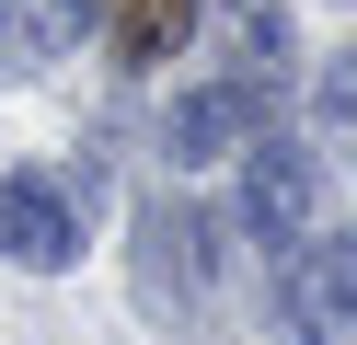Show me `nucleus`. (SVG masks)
<instances>
[{
  "instance_id": "7",
  "label": "nucleus",
  "mask_w": 357,
  "mask_h": 345,
  "mask_svg": "<svg viewBox=\"0 0 357 345\" xmlns=\"http://www.w3.org/2000/svg\"><path fill=\"white\" fill-rule=\"evenodd\" d=\"M311 127H323V138H357V46L323 69V92H311Z\"/></svg>"
},
{
  "instance_id": "8",
  "label": "nucleus",
  "mask_w": 357,
  "mask_h": 345,
  "mask_svg": "<svg viewBox=\"0 0 357 345\" xmlns=\"http://www.w3.org/2000/svg\"><path fill=\"white\" fill-rule=\"evenodd\" d=\"M0 58H24V35H12V12H0Z\"/></svg>"
},
{
  "instance_id": "6",
  "label": "nucleus",
  "mask_w": 357,
  "mask_h": 345,
  "mask_svg": "<svg viewBox=\"0 0 357 345\" xmlns=\"http://www.w3.org/2000/svg\"><path fill=\"white\" fill-rule=\"evenodd\" d=\"M104 23H116V46H127V69H162L173 46L196 35V0H116V12H104Z\"/></svg>"
},
{
  "instance_id": "4",
  "label": "nucleus",
  "mask_w": 357,
  "mask_h": 345,
  "mask_svg": "<svg viewBox=\"0 0 357 345\" xmlns=\"http://www.w3.org/2000/svg\"><path fill=\"white\" fill-rule=\"evenodd\" d=\"M254 138H265V92H242V81H208L173 104V161H231Z\"/></svg>"
},
{
  "instance_id": "2",
  "label": "nucleus",
  "mask_w": 357,
  "mask_h": 345,
  "mask_svg": "<svg viewBox=\"0 0 357 345\" xmlns=\"http://www.w3.org/2000/svg\"><path fill=\"white\" fill-rule=\"evenodd\" d=\"M0 253H12L24 276H58V265H81L70 184H47V173H12V184H0Z\"/></svg>"
},
{
  "instance_id": "3",
  "label": "nucleus",
  "mask_w": 357,
  "mask_h": 345,
  "mask_svg": "<svg viewBox=\"0 0 357 345\" xmlns=\"http://www.w3.org/2000/svg\"><path fill=\"white\" fill-rule=\"evenodd\" d=\"M242 230L254 242H311V161L277 150V138H254V161H242Z\"/></svg>"
},
{
  "instance_id": "5",
  "label": "nucleus",
  "mask_w": 357,
  "mask_h": 345,
  "mask_svg": "<svg viewBox=\"0 0 357 345\" xmlns=\"http://www.w3.org/2000/svg\"><path fill=\"white\" fill-rule=\"evenodd\" d=\"M219 46H231V81H242V92L277 81V58H288V0H219Z\"/></svg>"
},
{
  "instance_id": "1",
  "label": "nucleus",
  "mask_w": 357,
  "mask_h": 345,
  "mask_svg": "<svg viewBox=\"0 0 357 345\" xmlns=\"http://www.w3.org/2000/svg\"><path fill=\"white\" fill-rule=\"evenodd\" d=\"M277 311L300 345H357V242L346 230H311L277 253Z\"/></svg>"
}]
</instances>
